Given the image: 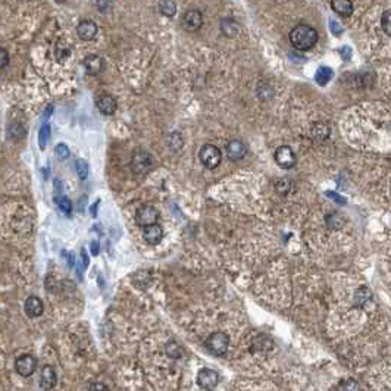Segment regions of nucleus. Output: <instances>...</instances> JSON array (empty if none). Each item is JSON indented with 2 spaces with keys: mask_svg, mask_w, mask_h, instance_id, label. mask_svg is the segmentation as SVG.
I'll return each instance as SVG.
<instances>
[{
  "mask_svg": "<svg viewBox=\"0 0 391 391\" xmlns=\"http://www.w3.org/2000/svg\"><path fill=\"white\" fill-rule=\"evenodd\" d=\"M290 42L293 47H296L297 50H309L318 43L319 34L314 27L309 25H297L293 30L290 31Z\"/></svg>",
  "mask_w": 391,
  "mask_h": 391,
  "instance_id": "obj_1",
  "label": "nucleus"
},
{
  "mask_svg": "<svg viewBox=\"0 0 391 391\" xmlns=\"http://www.w3.org/2000/svg\"><path fill=\"white\" fill-rule=\"evenodd\" d=\"M229 346V337L225 332H213L206 340V347L215 356H224L228 351Z\"/></svg>",
  "mask_w": 391,
  "mask_h": 391,
  "instance_id": "obj_2",
  "label": "nucleus"
},
{
  "mask_svg": "<svg viewBox=\"0 0 391 391\" xmlns=\"http://www.w3.org/2000/svg\"><path fill=\"white\" fill-rule=\"evenodd\" d=\"M199 158H200V162L205 165V168H208V169H215L216 166L221 164V161H222V153H221V150H219L216 146H213V144H205V146L200 149Z\"/></svg>",
  "mask_w": 391,
  "mask_h": 391,
  "instance_id": "obj_3",
  "label": "nucleus"
},
{
  "mask_svg": "<svg viewBox=\"0 0 391 391\" xmlns=\"http://www.w3.org/2000/svg\"><path fill=\"white\" fill-rule=\"evenodd\" d=\"M197 384H199V387L202 390L213 391L218 387V384H219V375L213 369L203 368L197 374Z\"/></svg>",
  "mask_w": 391,
  "mask_h": 391,
  "instance_id": "obj_4",
  "label": "nucleus"
},
{
  "mask_svg": "<svg viewBox=\"0 0 391 391\" xmlns=\"http://www.w3.org/2000/svg\"><path fill=\"white\" fill-rule=\"evenodd\" d=\"M158 218H159V212L151 205H143L136 213L137 225L143 226V228L154 225L158 222Z\"/></svg>",
  "mask_w": 391,
  "mask_h": 391,
  "instance_id": "obj_5",
  "label": "nucleus"
},
{
  "mask_svg": "<svg viewBox=\"0 0 391 391\" xmlns=\"http://www.w3.org/2000/svg\"><path fill=\"white\" fill-rule=\"evenodd\" d=\"M37 368V359L32 355H21L15 361V369L16 372L24 378H28L34 372Z\"/></svg>",
  "mask_w": 391,
  "mask_h": 391,
  "instance_id": "obj_6",
  "label": "nucleus"
},
{
  "mask_svg": "<svg viewBox=\"0 0 391 391\" xmlns=\"http://www.w3.org/2000/svg\"><path fill=\"white\" fill-rule=\"evenodd\" d=\"M181 25L182 28L190 32L193 31H197L202 28L203 25V16H202V12L197 11V9H193V11H187L182 18H181Z\"/></svg>",
  "mask_w": 391,
  "mask_h": 391,
  "instance_id": "obj_7",
  "label": "nucleus"
},
{
  "mask_svg": "<svg viewBox=\"0 0 391 391\" xmlns=\"http://www.w3.org/2000/svg\"><path fill=\"white\" fill-rule=\"evenodd\" d=\"M273 158H275V162L284 169H290V168L296 165V154L288 146L277 147Z\"/></svg>",
  "mask_w": 391,
  "mask_h": 391,
  "instance_id": "obj_8",
  "label": "nucleus"
},
{
  "mask_svg": "<svg viewBox=\"0 0 391 391\" xmlns=\"http://www.w3.org/2000/svg\"><path fill=\"white\" fill-rule=\"evenodd\" d=\"M133 171L137 172V174H144V172H149L150 168L153 166V161H151V156L147 153V151H137L136 154L133 156Z\"/></svg>",
  "mask_w": 391,
  "mask_h": 391,
  "instance_id": "obj_9",
  "label": "nucleus"
},
{
  "mask_svg": "<svg viewBox=\"0 0 391 391\" xmlns=\"http://www.w3.org/2000/svg\"><path fill=\"white\" fill-rule=\"evenodd\" d=\"M76 34L81 40L84 42H90L96 37L97 34V25L94 21L91 19H86V21H81L76 27Z\"/></svg>",
  "mask_w": 391,
  "mask_h": 391,
  "instance_id": "obj_10",
  "label": "nucleus"
},
{
  "mask_svg": "<svg viewBox=\"0 0 391 391\" xmlns=\"http://www.w3.org/2000/svg\"><path fill=\"white\" fill-rule=\"evenodd\" d=\"M225 149L228 159L232 161V162H237V161L243 159V158L246 156V153H247V149H246V146H244V143H243L241 140H232V141H229V143L226 144Z\"/></svg>",
  "mask_w": 391,
  "mask_h": 391,
  "instance_id": "obj_11",
  "label": "nucleus"
},
{
  "mask_svg": "<svg viewBox=\"0 0 391 391\" xmlns=\"http://www.w3.org/2000/svg\"><path fill=\"white\" fill-rule=\"evenodd\" d=\"M56 381H58V376H56L55 369H53L50 365L43 366L42 374H40V387H42L43 390H52V388L56 385Z\"/></svg>",
  "mask_w": 391,
  "mask_h": 391,
  "instance_id": "obj_12",
  "label": "nucleus"
},
{
  "mask_svg": "<svg viewBox=\"0 0 391 391\" xmlns=\"http://www.w3.org/2000/svg\"><path fill=\"white\" fill-rule=\"evenodd\" d=\"M96 106L103 115H113L118 107L115 97H112L110 94H102L100 97H97Z\"/></svg>",
  "mask_w": 391,
  "mask_h": 391,
  "instance_id": "obj_13",
  "label": "nucleus"
},
{
  "mask_svg": "<svg viewBox=\"0 0 391 391\" xmlns=\"http://www.w3.org/2000/svg\"><path fill=\"white\" fill-rule=\"evenodd\" d=\"M84 68L87 71V74L90 75H97L103 71L105 68V62L99 56V55H89L84 59Z\"/></svg>",
  "mask_w": 391,
  "mask_h": 391,
  "instance_id": "obj_14",
  "label": "nucleus"
},
{
  "mask_svg": "<svg viewBox=\"0 0 391 391\" xmlns=\"http://www.w3.org/2000/svg\"><path fill=\"white\" fill-rule=\"evenodd\" d=\"M143 237H144L146 243H149L150 246H156L164 239V229H162V226L158 225V224L146 226L144 232H143Z\"/></svg>",
  "mask_w": 391,
  "mask_h": 391,
  "instance_id": "obj_15",
  "label": "nucleus"
},
{
  "mask_svg": "<svg viewBox=\"0 0 391 391\" xmlns=\"http://www.w3.org/2000/svg\"><path fill=\"white\" fill-rule=\"evenodd\" d=\"M43 310H45L43 301L40 300L38 297L30 296L25 300V312L30 318H38L40 315H43Z\"/></svg>",
  "mask_w": 391,
  "mask_h": 391,
  "instance_id": "obj_16",
  "label": "nucleus"
},
{
  "mask_svg": "<svg viewBox=\"0 0 391 391\" xmlns=\"http://www.w3.org/2000/svg\"><path fill=\"white\" fill-rule=\"evenodd\" d=\"M331 8L341 16H350L353 12V3L348 0H334L331 2Z\"/></svg>",
  "mask_w": 391,
  "mask_h": 391,
  "instance_id": "obj_17",
  "label": "nucleus"
},
{
  "mask_svg": "<svg viewBox=\"0 0 391 391\" xmlns=\"http://www.w3.org/2000/svg\"><path fill=\"white\" fill-rule=\"evenodd\" d=\"M332 76H334V71H332L331 68L322 66V68H319V69L316 71L315 80L319 86H325V84H328V83L331 81Z\"/></svg>",
  "mask_w": 391,
  "mask_h": 391,
  "instance_id": "obj_18",
  "label": "nucleus"
},
{
  "mask_svg": "<svg viewBox=\"0 0 391 391\" xmlns=\"http://www.w3.org/2000/svg\"><path fill=\"white\" fill-rule=\"evenodd\" d=\"M221 28H222V32L229 35V37H234L239 31H240V27L236 21L232 19H222L221 22Z\"/></svg>",
  "mask_w": 391,
  "mask_h": 391,
  "instance_id": "obj_19",
  "label": "nucleus"
},
{
  "mask_svg": "<svg viewBox=\"0 0 391 391\" xmlns=\"http://www.w3.org/2000/svg\"><path fill=\"white\" fill-rule=\"evenodd\" d=\"M165 351H166V355H168L169 358H172V359H180V358H182V355H184V351H182V348L180 347V344H177L175 341H169V343H166Z\"/></svg>",
  "mask_w": 391,
  "mask_h": 391,
  "instance_id": "obj_20",
  "label": "nucleus"
},
{
  "mask_svg": "<svg viewBox=\"0 0 391 391\" xmlns=\"http://www.w3.org/2000/svg\"><path fill=\"white\" fill-rule=\"evenodd\" d=\"M25 134H27V131L22 124H12L9 127V137H12L14 140H21L25 137Z\"/></svg>",
  "mask_w": 391,
  "mask_h": 391,
  "instance_id": "obj_21",
  "label": "nucleus"
},
{
  "mask_svg": "<svg viewBox=\"0 0 391 391\" xmlns=\"http://www.w3.org/2000/svg\"><path fill=\"white\" fill-rule=\"evenodd\" d=\"M75 171L80 177V180H87L89 177V164L84 159H78L75 162Z\"/></svg>",
  "mask_w": 391,
  "mask_h": 391,
  "instance_id": "obj_22",
  "label": "nucleus"
},
{
  "mask_svg": "<svg viewBox=\"0 0 391 391\" xmlns=\"http://www.w3.org/2000/svg\"><path fill=\"white\" fill-rule=\"evenodd\" d=\"M344 224V219H343V216L341 215H338V213H331V215H328L327 216V225L332 228V229H338V228H341Z\"/></svg>",
  "mask_w": 391,
  "mask_h": 391,
  "instance_id": "obj_23",
  "label": "nucleus"
},
{
  "mask_svg": "<svg viewBox=\"0 0 391 391\" xmlns=\"http://www.w3.org/2000/svg\"><path fill=\"white\" fill-rule=\"evenodd\" d=\"M159 9H161V12L166 16H174L175 15V12H177V5L174 3V2H169V0H166V2H159Z\"/></svg>",
  "mask_w": 391,
  "mask_h": 391,
  "instance_id": "obj_24",
  "label": "nucleus"
},
{
  "mask_svg": "<svg viewBox=\"0 0 391 391\" xmlns=\"http://www.w3.org/2000/svg\"><path fill=\"white\" fill-rule=\"evenodd\" d=\"M56 203H58V206H59V209L65 215H71V212H72V203H71V200L66 197V196H59L58 199H56Z\"/></svg>",
  "mask_w": 391,
  "mask_h": 391,
  "instance_id": "obj_25",
  "label": "nucleus"
},
{
  "mask_svg": "<svg viewBox=\"0 0 391 391\" xmlns=\"http://www.w3.org/2000/svg\"><path fill=\"white\" fill-rule=\"evenodd\" d=\"M50 138V127L45 124L38 133V144H40V149H46V144Z\"/></svg>",
  "mask_w": 391,
  "mask_h": 391,
  "instance_id": "obj_26",
  "label": "nucleus"
},
{
  "mask_svg": "<svg viewBox=\"0 0 391 391\" xmlns=\"http://www.w3.org/2000/svg\"><path fill=\"white\" fill-rule=\"evenodd\" d=\"M368 300H371V291L368 288H365V287L361 288V290H358V293H356V304L358 306H363Z\"/></svg>",
  "mask_w": 391,
  "mask_h": 391,
  "instance_id": "obj_27",
  "label": "nucleus"
},
{
  "mask_svg": "<svg viewBox=\"0 0 391 391\" xmlns=\"http://www.w3.org/2000/svg\"><path fill=\"white\" fill-rule=\"evenodd\" d=\"M275 187H277V191L278 193H281V194H287L288 191H290V188H294V184L291 182L290 180H280L277 184H275Z\"/></svg>",
  "mask_w": 391,
  "mask_h": 391,
  "instance_id": "obj_28",
  "label": "nucleus"
},
{
  "mask_svg": "<svg viewBox=\"0 0 391 391\" xmlns=\"http://www.w3.org/2000/svg\"><path fill=\"white\" fill-rule=\"evenodd\" d=\"M55 153H56L58 159H60V161H66V159L69 158V154H71L68 146L63 144V143H60V144H58V146L55 147Z\"/></svg>",
  "mask_w": 391,
  "mask_h": 391,
  "instance_id": "obj_29",
  "label": "nucleus"
},
{
  "mask_svg": "<svg viewBox=\"0 0 391 391\" xmlns=\"http://www.w3.org/2000/svg\"><path fill=\"white\" fill-rule=\"evenodd\" d=\"M381 25H382V28L385 31V34L387 35H390L391 34V11H385L382 16H381Z\"/></svg>",
  "mask_w": 391,
  "mask_h": 391,
  "instance_id": "obj_30",
  "label": "nucleus"
},
{
  "mask_svg": "<svg viewBox=\"0 0 391 391\" xmlns=\"http://www.w3.org/2000/svg\"><path fill=\"white\" fill-rule=\"evenodd\" d=\"M341 391H361V385L356 379H347L341 384Z\"/></svg>",
  "mask_w": 391,
  "mask_h": 391,
  "instance_id": "obj_31",
  "label": "nucleus"
},
{
  "mask_svg": "<svg viewBox=\"0 0 391 391\" xmlns=\"http://www.w3.org/2000/svg\"><path fill=\"white\" fill-rule=\"evenodd\" d=\"M9 53H8V50L6 49H3V47H0V69L2 68H6L8 65H9Z\"/></svg>",
  "mask_w": 391,
  "mask_h": 391,
  "instance_id": "obj_32",
  "label": "nucleus"
},
{
  "mask_svg": "<svg viewBox=\"0 0 391 391\" xmlns=\"http://www.w3.org/2000/svg\"><path fill=\"white\" fill-rule=\"evenodd\" d=\"M325 196H327V197H330V199H332V200H335V202H337V203H340V205H346V199H344L343 196L334 193V191H327Z\"/></svg>",
  "mask_w": 391,
  "mask_h": 391,
  "instance_id": "obj_33",
  "label": "nucleus"
},
{
  "mask_svg": "<svg viewBox=\"0 0 391 391\" xmlns=\"http://www.w3.org/2000/svg\"><path fill=\"white\" fill-rule=\"evenodd\" d=\"M330 28L334 32V35H341L343 34V28L338 25V22H335V21H330Z\"/></svg>",
  "mask_w": 391,
  "mask_h": 391,
  "instance_id": "obj_34",
  "label": "nucleus"
},
{
  "mask_svg": "<svg viewBox=\"0 0 391 391\" xmlns=\"http://www.w3.org/2000/svg\"><path fill=\"white\" fill-rule=\"evenodd\" d=\"M89 391H109V388L106 387L105 384H102V382H93Z\"/></svg>",
  "mask_w": 391,
  "mask_h": 391,
  "instance_id": "obj_35",
  "label": "nucleus"
},
{
  "mask_svg": "<svg viewBox=\"0 0 391 391\" xmlns=\"http://www.w3.org/2000/svg\"><path fill=\"white\" fill-rule=\"evenodd\" d=\"M340 55L343 56V59L348 60L351 58V50H350V47H347V46H343L341 49H340Z\"/></svg>",
  "mask_w": 391,
  "mask_h": 391,
  "instance_id": "obj_36",
  "label": "nucleus"
},
{
  "mask_svg": "<svg viewBox=\"0 0 391 391\" xmlns=\"http://www.w3.org/2000/svg\"><path fill=\"white\" fill-rule=\"evenodd\" d=\"M81 257H83L84 268H87V266H89V263H90V260H89V256H87V253H86V250H84V249L81 250Z\"/></svg>",
  "mask_w": 391,
  "mask_h": 391,
  "instance_id": "obj_37",
  "label": "nucleus"
},
{
  "mask_svg": "<svg viewBox=\"0 0 391 391\" xmlns=\"http://www.w3.org/2000/svg\"><path fill=\"white\" fill-rule=\"evenodd\" d=\"M91 253L94 256L99 255V243H97V241H93V243H91Z\"/></svg>",
  "mask_w": 391,
  "mask_h": 391,
  "instance_id": "obj_38",
  "label": "nucleus"
},
{
  "mask_svg": "<svg viewBox=\"0 0 391 391\" xmlns=\"http://www.w3.org/2000/svg\"><path fill=\"white\" fill-rule=\"evenodd\" d=\"M68 265H69V268L74 266V255H72V253L68 255Z\"/></svg>",
  "mask_w": 391,
  "mask_h": 391,
  "instance_id": "obj_39",
  "label": "nucleus"
},
{
  "mask_svg": "<svg viewBox=\"0 0 391 391\" xmlns=\"http://www.w3.org/2000/svg\"><path fill=\"white\" fill-rule=\"evenodd\" d=\"M97 206H99V202H97L94 206H91V215H93V216H96V209H97Z\"/></svg>",
  "mask_w": 391,
  "mask_h": 391,
  "instance_id": "obj_40",
  "label": "nucleus"
}]
</instances>
